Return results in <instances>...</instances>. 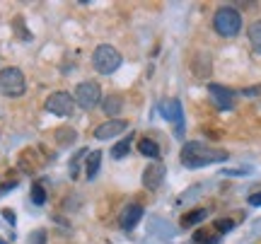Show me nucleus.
<instances>
[{
	"mask_svg": "<svg viewBox=\"0 0 261 244\" xmlns=\"http://www.w3.org/2000/svg\"><path fill=\"white\" fill-rule=\"evenodd\" d=\"M213 29L220 37H237L240 29H242V15L232 8V5H223V8L215 12L213 17Z\"/></svg>",
	"mask_w": 261,
	"mask_h": 244,
	"instance_id": "obj_2",
	"label": "nucleus"
},
{
	"mask_svg": "<svg viewBox=\"0 0 261 244\" xmlns=\"http://www.w3.org/2000/svg\"><path fill=\"white\" fill-rule=\"evenodd\" d=\"M99 162H102V152L99 150H94V152H90L87 155V179H94L97 177V172H99Z\"/></svg>",
	"mask_w": 261,
	"mask_h": 244,
	"instance_id": "obj_16",
	"label": "nucleus"
},
{
	"mask_svg": "<svg viewBox=\"0 0 261 244\" xmlns=\"http://www.w3.org/2000/svg\"><path fill=\"white\" fill-rule=\"evenodd\" d=\"M205 218H208V210L205 208H196V210H191V213L181 218V227H194L196 223H203Z\"/></svg>",
	"mask_w": 261,
	"mask_h": 244,
	"instance_id": "obj_14",
	"label": "nucleus"
},
{
	"mask_svg": "<svg viewBox=\"0 0 261 244\" xmlns=\"http://www.w3.org/2000/svg\"><path fill=\"white\" fill-rule=\"evenodd\" d=\"M128 128V123L123 121V119H109V121L99 123L97 128H94V138H99V141H109V138H116L119 133H123Z\"/></svg>",
	"mask_w": 261,
	"mask_h": 244,
	"instance_id": "obj_8",
	"label": "nucleus"
},
{
	"mask_svg": "<svg viewBox=\"0 0 261 244\" xmlns=\"http://www.w3.org/2000/svg\"><path fill=\"white\" fill-rule=\"evenodd\" d=\"M3 218H5V220H8L10 225H15V220H17V218H15V213H12V210H10V208H5V210H3Z\"/></svg>",
	"mask_w": 261,
	"mask_h": 244,
	"instance_id": "obj_24",
	"label": "nucleus"
},
{
	"mask_svg": "<svg viewBox=\"0 0 261 244\" xmlns=\"http://www.w3.org/2000/svg\"><path fill=\"white\" fill-rule=\"evenodd\" d=\"M140 218H143V206L140 203H130V206L123 208V213H121V227L126 230V232H130L133 227L140 223Z\"/></svg>",
	"mask_w": 261,
	"mask_h": 244,
	"instance_id": "obj_10",
	"label": "nucleus"
},
{
	"mask_svg": "<svg viewBox=\"0 0 261 244\" xmlns=\"http://www.w3.org/2000/svg\"><path fill=\"white\" fill-rule=\"evenodd\" d=\"M46 109L56 116H70L73 114V97L68 92H54L51 97L46 99Z\"/></svg>",
	"mask_w": 261,
	"mask_h": 244,
	"instance_id": "obj_6",
	"label": "nucleus"
},
{
	"mask_svg": "<svg viewBox=\"0 0 261 244\" xmlns=\"http://www.w3.org/2000/svg\"><path fill=\"white\" fill-rule=\"evenodd\" d=\"M27 90V83H24V75L19 68H3L0 70V94L5 97H22Z\"/></svg>",
	"mask_w": 261,
	"mask_h": 244,
	"instance_id": "obj_4",
	"label": "nucleus"
},
{
	"mask_svg": "<svg viewBox=\"0 0 261 244\" xmlns=\"http://www.w3.org/2000/svg\"><path fill=\"white\" fill-rule=\"evenodd\" d=\"M232 227H234L232 220H230V218H223V220L215 223V232H218V235H225V232H230Z\"/></svg>",
	"mask_w": 261,
	"mask_h": 244,
	"instance_id": "obj_22",
	"label": "nucleus"
},
{
	"mask_svg": "<svg viewBox=\"0 0 261 244\" xmlns=\"http://www.w3.org/2000/svg\"><path fill=\"white\" fill-rule=\"evenodd\" d=\"M247 172H249V169H223V174H230V177H232V174H247Z\"/></svg>",
	"mask_w": 261,
	"mask_h": 244,
	"instance_id": "obj_26",
	"label": "nucleus"
},
{
	"mask_svg": "<svg viewBox=\"0 0 261 244\" xmlns=\"http://www.w3.org/2000/svg\"><path fill=\"white\" fill-rule=\"evenodd\" d=\"M102 102V87L94 83V80H85L75 87V104L83 106V109H92Z\"/></svg>",
	"mask_w": 261,
	"mask_h": 244,
	"instance_id": "obj_5",
	"label": "nucleus"
},
{
	"mask_svg": "<svg viewBox=\"0 0 261 244\" xmlns=\"http://www.w3.org/2000/svg\"><path fill=\"white\" fill-rule=\"evenodd\" d=\"M227 160V150L223 148H213V145H203V143H187L181 148V165L189 169H198L213 162H225Z\"/></svg>",
	"mask_w": 261,
	"mask_h": 244,
	"instance_id": "obj_1",
	"label": "nucleus"
},
{
	"mask_svg": "<svg viewBox=\"0 0 261 244\" xmlns=\"http://www.w3.org/2000/svg\"><path fill=\"white\" fill-rule=\"evenodd\" d=\"M92 63H94V68H97V73L112 75L114 70H119V66H121V53H119V48H114L112 44H99L92 53Z\"/></svg>",
	"mask_w": 261,
	"mask_h": 244,
	"instance_id": "obj_3",
	"label": "nucleus"
},
{
	"mask_svg": "<svg viewBox=\"0 0 261 244\" xmlns=\"http://www.w3.org/2000/svg\"><path fill=\"white\" fill-rule=\"evenodd\" d=\"M220 239V235L218 232H208L205 227H201V230H196L194 232V242L196 244H215Z\"/></svg>",
	"mask_w": 261,
	"mask_h": 244,
	"instance_id": "obj_18",
	"label": "nucleus"
},
{
	"mask_svg": "<svg viewBox=\"0 0 261 244\" xmlns=\"http://www.w3.org/2000/svg\"><path fill=\"white\" fill-rule=\"evenodd\" d=\"M75 138H77V133L73 128H58L56 131V143L58 145H73Z\"/></svg>",
	"mask_w": 261,
	"mask_h": 244,
	"instance_id": "obj_19",
	"label": "nucleus"
},
{
	"mask_svg": "<svg viewBox=\"0 0 261 244\" xmlns=\"http://www.w3.org/2000/svg\"><path fill=\"white\" fill-rule=\"evenodd\" d=\"M138 152L140 155H145V157H150V160H158L160 157V145L155 141H150V138H140Z\"/></svg>",
	"mask_w": 261,
	"mask_h": 244,
	"instance_id": "obj_13",
	"label": "nucleus"
},
{
	"mask_svg": "<svg viewBox=\"0 0 261 244\" xmlns=\"http://www.w3.org/2000/svg\"><path fill=\"white\" fill-rule=\"evenodd\" d=\"M249 41H252V48L256 51V53H261V19H256V22H252L249 24Z\"/></svg>",
	"mask_w": 261,
	"mask_h": 244,
	"instance_id": "obj_17",
	"label": "nucleus"
},
{
	"mask_svg": "<svg viewBox=\"0 0 261 244\" xmlns=\"http://www.w3.org/2000/svg\"><path fill=\"white\" fill-rule=\"evenodd\" d=\"M121 109H123V99L119 97V94H109V97L102 102V112L107 114V116H112V119L121 112Z\"/></svg>",
	"mask_w": 261,
	"mask_h": 244,
	"instance_id": "obj_12",
	"label": "nucleus"
},
{
	"mask_svg": "<svg viewBox=\"0 0 261 244\" xmlns=\"http://www.w3.org/2000/svg\"><path fill=\"white\" fill-rule=\"evenodd\" d=\"M46 239H48V235H46V230H34L32 235H29V244H46Z\"/></svg>",
	"mask_w": 261,
	"mask_h": 244,
	"instance_id": "obj_23",
	"label": "nucleus"
},
{
	"mask_svg": "<svg viewBox=\"0 0 261 244\" xmlns=\"http://www.w3.org/2000/svg\"><path fill=\"white\" fill-rule=\"evenodd\" d=\"M160 112H162V116H165L167 121H172L174 126H177V135H181V133H184V112H181V104H179V99L162 102Z\"/></svg>",
	"mask_w": 261,
	"mask_h": 244,
	"instance_id": "obj_7",
	"label": "nucleus"
},
{
	"mask_svg": "<svg viewBox=\"0 0 261 244\" xmlns=\"http://www.w3.org/2000/svg\"><path fill=\"white\" fill-rule=\"evenodd\" d=\"M87 155H90V152L87 150H80L77 152V155H75L73 160H70V177H77V169H80V160H83V157H87Z\"/></svg>",
	"mask_w": 261,
	"mask_h": 244,
	"instance_id": "obj_21",
	"label": "nucleus"
},
{
	"mask_svg": "<svg viewBox=\"0 0 261 244\" xmlns=\"http://www.w3.org/2000/svg\"><path fill=\"white\" fill-rule=\"evenodd\" d=\"M0 244H8V242H5V239H0Z\"/></svg>",
	"mask_w": 261,
	"mask_h": 244,
	"instance_id": "obj_27",
	"label": "nucleus"
},
{
	"mask_svg": "<svg viewBox=\"0 0 261 244\" xmlns=\"http://www.w3.org/2000/svg\"><path fill=\"white\" fill-rule=\"evenodd\" d=\"M32 203L34 206H44L46 203V191L41 184H32Z\"/></svg>",
	"mask_w": 261,
	"mask_h": 244,
	"instance_id": "obj_20",
	"label": "nucleus"
},
{
	"mask_svg": "<svg viewBox=\"0 0 261 244\" xmlns=\"http://www.w3.org/2000/svg\"><path fill=\"white\" fill-rule=\"evenodd\" d=\"M208 92H211V97L215 99V106L218 109H232V92L227 90V87H223V85H208Z\"/></svg>",
	"mask_w": 261,
	"mask_h": 244,
	"instance_id": "obj_11",
	"label": "nucleus"
},
{
	"mask_svg": "<svg viewBox=\"0 0 261 244\" xmlns=\"http://www.w3.org/2000/svg\"><path fill=\"white\" fill-rule=\"evenodd\" d=\"M165 174H167L165 165H160V162H155V165H148V167H145V172H143V186L150 188V191L160 188V184L165 181Z\"/></svg>",
	"mask_w": 261,
	"mask_h": 244,
	"instance_id": "obj_9",
	"label": "nucleus"
},
{
	"mask_svg": "<svg viewBox=\"0 0 261 244\" xmlns=\"http://www.w3.org/2000/svg\"><path fill=\"white\" fill-rule=\"evenodd\" d=\"M249 203L256 206V208H261V194H252V196H249Z\"/></svg>",
	"mask_w": 261,
	"mask_h": 244,
	"instance_id": "obj_25",
	"label": "nucleus"
},
{
	"mask_svg": "<svg viewBox=\"0 0 261 244\" xmlns=\"http://www.w3.org/2000/svg\"><path fill=\"white\" fill-rule=\"evenodd\" d=\"M130 145H133V133H130V135H126L121 143H116V145H114V148H112V157H114V160H123V157L128 155Z\"/></svg>",
	"mask_w": 261,
	"mask_h": 244,
	"instance_id": "obj_15",
	"label": "nucleus"
}]
</instances>
